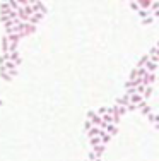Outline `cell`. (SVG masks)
Segmentation results:
<instances>
[{"instance_id": "1", "label": "cell", "mask_w": 159, "mask_h": 161, "mask_svg": "<svg viewBox=\"0 0 159 161\" xmlns=\"http://www.w3.org/2000/svg\"><path fill=\"white\" fill-rule=\"evenodd\" d=\"M103 130H105L109 137H113V135H116V134H118V127L113 125V124H108V125H105V129H103Z\"/></svg>"}, {"instance_id": "2", "label": "cell", "mask_w": 159, "mask_h": 161, "mask_svg": "<svg viewBox=\"0 0 159 161\" xmlns=\"http://www.w3.org/2000/svg\"><path fill=\"white\" fill-rule=\"evenodd\" d=\"M128 105H130V98H128V94H123V96H120V98L116 100V106L127 108Z\"/></svg>"}, {"instance_id": "3", "label": "cell", "mask_w": 159, "mask_h": 161, "mask_svg": "<svg viewBox=\"0 0 159 161\" xmlns=\"http://www.w3.org/2000/svg\"><path fill=\"white\" fill-rule=\"evenodd\" d=\"M105 149H106V146H103V144H99V146H96V147H92L91 151H92V153L96 154V158H98V160H101V156L105 154Z\"/></svg>"}, {"instance_id": "4", "label": "cell", "mask_w": 159, "mask_h": 161, "mask_svg": "<svg viewBox=\"0 0 159 161\" xmlns=\"http://www.w3.org/2000/svg\"><path fill=\"white\" fill-rule=\"evenodd\" d=\"M99 134H101V129L99 127H91L87 130V137L91 139V137H99Z\"/></svg>"}, {"instance_id": "5", "label": "cell", "mask_w": 159, "mask_h": 161, "mask_svg": "<svg viewBox=\"0 0 159 161\" xmlns=\"http://www.w3.org/2000/svg\"><path fill=\"white\" fill-rule=\"evenodd\" d=\"M9 12H10V9H9V3L7 2H2L0 3V16H9Z\"/></svg>"}, {"instance_id": "6", "label": "cell", "mask_w": 159, "mask_h": 161, "mask_svg": "<svg viewBox=\"0 0 159 161\" xmlns=\"http://www.w3.org/2000/svg\"><path fill=\"white\" fill-rule=\"evenodd\" d=\"M34 31H36V26H31V24H28V22H26V26H24V31H22V35L28 36V35H31V33H34Z\"/></svg>"}, {"instance_id": "7", "label": "cell", "mask_w": 159, "mask_h": 161, "mask_svg": "<svg viewBox=\"0 0 159 161\" xmlns=\"http://www.w3.org/2000/svg\"><path fill=\"white\" fill-rule=\"evenodd\" d=\"M137 3H139V9H140V10H147V7H151L152 2H151V0H140V2H137Z\"/></svg>"}, {"instance_id": "8", "label": "cell", "mask_w": 159, "mask_h": 161, "mask_svg": "<svg viewBox=\"0 0 159 161\" xmlns=\"http://www.w3.org/2000/svg\"><path fill=\"white\" fill-rule=\"evenodd\" d=\"M99 144H101V139H99V137H91V139H89V146H91V149H92V147H96V146H99Z\"/></svg>"}, {"instance_id": "9", "label": "cell", "mask_w": 159, "mask_h": 161, "mask_svg": "<svg viewBox=\"0 0 159 161\" xmlns=\"http://www.w3.org/2000/svg\"><path fill=\"white\" fill-rule=\"evenodd\" d=\"M0 77H2L3 81H7V82H9V81H12V77L9 75V72L3 70V67H0Z\"/></svg>"}, {"instance_id": "10", "label": "cell", "mask_w": 159, "mask_h": 161, "mask_svg": "<svg viewBox=\"0 0 159 161\" xmlns=\"http://www.w3.org/2000/svg\"><path fill=\"white\" fill-rule=\"evenodd\" d=\"M7 50H9V41H7V36H3L2 38V53H7Z\"/></svg>"}, {"instance_id": "11", "label": "cell", "mask_w": 159, "mask_h": 161, "mask_svg": "<svg viewBox=\"0 0 159 161\" xmlns=\"http://www.w3.org/2000/svg\"><path fill=\"white\" fill-rule=\"evenodd\" d=\"M140 113H142V115H145V117H147L149 113H152V108H151V105H145V106L140 110Z\"/></svg>"}, {"instance_id": "12", "label": "cell", "mask_w": 159, "mask_h": 161, "mask_svg": "<svg viewBox=\"0 0 159 161\" xmlns=\"http://www.w3.org/2000/svg\"><path fill=\"white\" fill-rule=\"evenodd\" d=\"M139 16H140L142 21H144V19L151 17V10H149V9H147V10H139Z\"/></svg>"}, {"instance_id": "13", "label": "cell", "mask_w": 159, "mask_h": 161, "mask_svg": "<svg viewBox=\"0 0 159 161\" xmlns=\"http://www.w3.org/2000/svg\"><path fill=\"white\" fill-rule=\"evenodd\" d=\"M147 74H149V72L145 70V69H137V77H145V75H147Z\"/></svg>"}, {"instance_id": "14", "label": "cell", "mask_w": 159, "mask_h": 161, "mask_svg": "<svg viewBox=\"0 0 159 161\" xmlns=\"http://www.w3.org/2000/svg\"><path fill=\"white\" fill-rule=\"evenodd\" d=\"M128 7H130V9H134V10H137V12L140 10V9H139V3H137V2H128Z\"/></svg>"}, {"instance_id": "15", "label": "cell", "mask_w": 159, "mask_h": 161, "mask_svg": "<svg viewBox=\"0 0 159 161\" xmlns=\"http://www.w3.org/2000/svg\"><path fill=\"white\" fill-rule=\"evenodd\" d=\"M149 57H158V46H152V48H151V52H149Z\"/></svg>"}, {"instance_id": "16", "label": "cell", "mask_w": 159, "mask_h": 161, "mask_svg": "<svg viewBox=\"0 0 159 161\" xmlns=\"http://www.w3.org/2000/svg\"><path fill=\"white\" fill-rule=\"evenodd\" d=\"M134 79H137V69H134L130 72V75H128V81H134Z\"/></svg>"}, {"instance_id": "17", "label": "cell", "mask_w": 159, "mask_h": 161, "mask_svg": "<svg viewBox=\"0 0 159 161\" xmlns=\"http://www.w3.org/2000/svg\"><path fill=\"white\" fill-rule=\"evenodd\" d=\"M96 113H98L99 117H103V115H105V113H106V106H101V108H98V110H96Z\"/></svg>"}, {"instance_id": "18", "label": "cell", "mask_w": 159, "mask_h": 161, "mask_svg": "<svg viewBox=\"0 0 159 161\" xmlns=\"http://www.w3.org/2000/svg\"><path fill=\"white\" fill-rule=\"evenodd\" d=\"M98 158H96V154L92 153V151H89V154H87V161H96Z\"/></svg>"}, {"instance_id": "19", "label": "cell", "mask_w": 159, "mask_h": 161, "mask_svg": "<svg viewBox=\"0 0 159 161\" xmlns=\"http://www.w3.org/2000/svg\"><path fill=\"white\" fill-rule=\"evenodd\" d=\"M158 7H159V2H152V3H151V9H149V10H152V9H154V10H158Z\"/></svg>"}, {"instance_id": "20", "label": "cell", "mask_w": 159, "mask_h": 161, "mask_svg": "<svg viewBox=\"0 0 159 161\" xmlns=\"http://www.w3.org/2000/svg\"><path fill=\"white\" fill-rule=\"evenodd\" d=\"M152 21H154V17H152V16H151V17L144 19V21H142V22H144V24H151V22H152Z\"/></svg>"}, {"instance_id": "21", "label": "cell", "mask_w": 159, "mask_h": 161, "mask_svg": "<svg viewBox=\"0 0 159 161\" xmlns=\"http://www.w3.org/2000/svg\"><path fill=\"white\" fill-rule=\"evenodd\" d=\"M91 127H92V125H91V122H89V120H86V124H84V130L87 132V130L91 129Z\"/></svg>"}, {"instance_id": "22", "label": "cell", "mask_w": 159, "mask_h": 161, "mask_svg": "<svg viewBox=\"0 0 159 161\" xmlns=\"http://www.w3.org/2000/svg\"><path fill=\"white\" fill-rule=\"evenodd\" d=\"M135 110H137L135 105H128V106H127V111H135Z\"/></svg>"}, {"instance_id": "23", "label": "cell", "mask_w": 159, "mask_h": 161, "mask_svg": "<svg viewBox=\"0 0 159 161\" xmlns=\"http://www.w3.org/2000/svg\"><path fill=\"white\" fill-rule=\"evenodd\" d=\"M0 105H2V101H0Z\"/></svg>"}, {"instance_id": "24", "label": "cell", "mask_w": 159, "mask_h": 161, "mask_svg": "<svg viewBox=\"0 0 159 161\" xmlns=\"http://www.w3.org/2000/svg\"><path fill=\"white\" fill-rule=\"evenodd\" d=\"M86 161H87V160H86Z\"/></svg>"}]
</instances>
